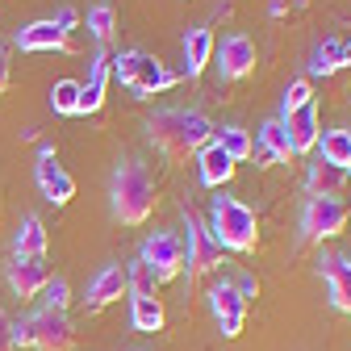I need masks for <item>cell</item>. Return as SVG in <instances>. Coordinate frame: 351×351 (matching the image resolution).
Instances as JSON below:
<instances>
[{"mask_svg": "<svg viewBox=\"0 0 351 351\" xmlns=\"http://www.w3.org/2000/svg\"><path fill=\"white\" fill-rule=\"evenodd\" d=\"M217 59V71H222V80H247L255 71V42L247 34H230L222 47L213 51Z\"/></svg>", "mask_w": 351, "mask_h": 351, "instance_id": "8fae6325", "label": "cell"}, {"mask_svg": "<svg viewBox=\"0 0 351 351\" xmlns=\"http://www.w3.org/2000/svg\"><path fill=\"white\" fill-rule=\"evenodd\" d=\"M121 293H130L125 289V268H121V263H105V268L88 280V289H84V310H105V305L121 301Z\"/></svg>", "mask_w": 351, "mask_h": 351, "instance_id": "7c38bea8", "label": "cell"}, {"mask_svg": "<svg viewBox=\"0 0 351 351\" xmlns=\"http://www.w3.org/2000/svg\"><path fill=\"white\" fill-rule=\"evenodd\" d=\"M9 88V55H0V93Z\"/></svg>", "mask_w": 351, "mask_h": 351, "instance_id": "e575fe53", "label": "cell"}, {"mask_svg": "<svg viewBox=\"0 0 351 351\" xmlns=\"http://www.w3.org/2000/svg\"><path fill=\"white\" fill-rule=\"evenodd\" d=\"M259 147H263V155H268L272 163H289L293 159V147H289V134H285V121L280 117L259 125Z\"/></svg>", "mask_w": 351, "mask_h": 351, "instance_id": "7402d4cb", "label": "cell"}, {"mask_svg": "<svg viewBox=\"0 0 351 351\" xmlns=\"http://www.w3.org/2000/svg\"><path fill=\"white\" fill-rule=\"evenodd\" d=\"M147 138L167 159H189L213 143V125L205 113H193V109H155L147 117Z\"/></svg>", "mask_w": 351, "mask_h": 351, "instance_id": "6da1fadb", "label": "cell"}, {"mask_svg": "<svg viewBox=\"0 0 351 351\" xmlns=\"http://www.w3.org/2000/svg\"><path fill=\"white\" fill-rule=\"evenodd\" d=\"M51 21H55V25H59V29H63V34H71V29H75V25H80V13H75V9H71V5H67V9H59V13H55V17H51Z\"/></svg>", "mask_w": 351, "mask_h": 351, "instance_id": "1f68e13d", "label": "cell"}, {"mask_svg": "<svg viewBox=\"0 0 351 351\" xmlns=\"http://www.w3.org/2000/svg\"><path fill=\"white\" fill-rule=\"evenodd\" d=\"M347 134H351V130H347Z\"/></svg>", "mask_w": 351, "mask_h": 351, "instance_id": "74e56055", "label": "cell"}, {"mask_svg": "<svg viewBox=\"0 0 351 351\" xmlns=\"http://www.w3.org/2000/svg\"><path fill=\"white\" fill-rule=\"evenodd\" d=\"M280 121H285V134H289L293 155H310V151L318 147V109H314V105L293 109V113H285Z\"/></svg>", "mask_w": 351, "mask_h": 351, "instance_id": "5bb4252c", "label": "cell"}, {"mask_svg": "<svg viewBox=\"0 0 351 351\" xmlns=\"http://www.w3.org/2000/svg\"><path fill=\"white\" fill-rule=\"evenodd\" d=\"M13 343L17 347H38V351H71L75 330L67 310H38L21 322H13Z\"/></svg>", "mask_w": 351, "mask_h": 351, "instance_id": "5b68a950", "label": "cell"}, {"mask_svg": "<svg viewBox=\"0 0 351 351\" xmlns=\"http://www.w3.org/2000/svg\"><path fill=\"white\" fill-rule=\"evenodd\" d=\"M67 301H71V289L63 276H51L47 289H42V310H67Z\"/></svg>", "mask_w": 351, "mask_h": 351, "instance_id": "4dcf8cb0", "label": "cell"}, {"mask_svg": "<svg viewBox=\"0 0 351 351\" xmlns=\"http://www.w3.org/2000/svg\"><path fill=\"white\" fill-rule=\"evenodd\" d=\"M163 301L159 297H134L130 301V322H134V330H143V335H155V330H163Z\"/></svg>", "mask_w": 351, "mask_h": 351, "instance_id": "603a6c76", "label": "cell"}, {"mask_svg": "<svg viewBox=\"0 0 351 351\" xmlns=\"http://www.w3.org/2000/svg\"><path fill=\"white\" fill-rule=\"evenodd\" d=\"M351 209L339 201V197H310L301 209V239L305 243H326L335 234H343Z\"/></svg>", "mask_w": 351, "mask_h": 351, "instance_id": "52a82bcc", "label": "cell"}, {"mask_svg": "<svg viewBox=\"0 0 351 351\" xmlns=\"http://www.w3.org/2000/svg\"><path fill=\"white\" fill-rule=\"evenodd\" d=\"M21 51H71V34H63L55 21H34L17 34Z\"/></svg>", "mask_w": 351, "mask_h": 351, "instance_id": "ac0fdd59", "label": "cell"}, {"mask_svg": "<svg viewBox=\"0 0 351 351\" xmlns=\"http://www.w3.org/2000/svg\"><path fill=\"white\" fill-rule=\"evenodd\" d=\"M343 67V42L339 38H326L322 47H314V55H310V71L314 75H335Z\"/></svg>", "mask_w": 351, "mask_h": 351, "instance_id": "484cf974", "label": "cell"}, {"mask_svg": "<svg viewBox=\"0 0 351 351\" xmlns=\"http://www.w3.org/2000/svg\"><path fill=\"white\" fill-rule=\"evenodd\" d=\"M322 276L330 289V305L339 314H351V259L347 255H322Z\"/></svg>", "mask_w": 351, "mask_h": 351, "instance_id": "9a60e30c", "label": "cell"}, {"mask_svg": "<svg viewBox=\"0 0 351 351\" xmlns=\"http://www.w3.org/2000/svg\"><path fill=\"white\" fill-rule=\"evenodd\" d=\"M213 51H217V42H213L209 25H193L184 34V71H189V80H197L213 63Z\"/></svg>", "mask_w": 351, "mask_h": 351, "instance_id": "2e32d148", "label": "cell"}, {"mask_svg": "<svg viewBox=\"0 0 351 351\" xmlns=\"http://www.w3.org/2000/svg\"><path fill=\"white\" fill-rule=\"evenodd\" d=\"M125 289L134 293V297H159V280H155V272L147 268L143 259H134L125 268Z\"/></svg>", "mask_w": 351, "mask_h": 351, "instance_id": "4316f807", "label": "cell"}, {"mask_svg": "<svg viewBox=\"0 0 351 351\" xmlns=\"http://www.w3.org/2000/svg\"><path fill=\"white\" fill-rule=\"evenodd\" d=\"M234 285H239V293H243V301H247V305H251V297H259V285H255V276H239Z\"/></svg>", "mask_w": 351, "mask_h": 351, "instance_id": "836d02e7", "label": "cell"}, {"mask_svg": "<svg viewBox=\"0 0 351 351\" xmlns=\"http://www.w3.org/2000/svg\"><path fill=\"white\" fill-rule=\"evenodd\" d=\"M13 255H25V259H47V226L42 217H21V226L13 234Z\"/></svg>", "mask_w": 351, "mask_h": 351, "instance_id": "44dd1931", "label": "cell"}, {"mask_svg": "<svg viewBox=\"0 0 351 351\" xmlns=\"http://www.w3.org/2000/svg\"><path fill=\"white\" fill-rule=\"evenodd\" d=\"M147 268L155 272V280H176L184 272V239L171 234V230H155L147 243H143V255H138Z\"/></svg>", "mask_w": 351, "mask_h": 351, "instance_id": "ba28073f", "label": "cell"}, {"mask_svg": "<svg viewBox=\"0 0 351 351\" xmlns=\"http://www.w3.org/2000/svg\"><path fill=\"white\" fill-rule=\"evenodd\" d=\"M51 109L63 113V117H75L80 113V84L75 80H59L51 88Z\"/></svg>", "mask_w": 351, "mask_h": 351, "instance_id": "83f0119b", "label": "cell"}, {"mask_svg": "<svg viewBox=\"0 0 351 351\" xmlns=\"http://www.w3.org/2000/svg\"><path fill=\"white\" fill-rule=\"evenodd\" d=\"M343 171H347V176H351V159H347V167H343Z\"/></svg>", "mask_w": 351, "mask_h": 351, "instance_id": "8d00e7d4", "label": "cell"}, {"mask_svg": "<svg viewBox=\"0 0 351 351\" xmlns=\"http://www.w3.org/2000/svg\"><path fill=\"white\" fill-rule=\"evenodd\" d=\"M305 105H314V88H310V80H293L280 97V117L293 113V109H305Z\"/></svg>", "mask_w": 351, "mask_h": 351, "instance_id": "f546056e", "label": "cell"}, {"mask_svg": "<svg viewBox=\"0 0 351 351\" xmlns=\"http://www.w3.org/2000/svg\"><path fill=\"white\" fill-rule=\"evenodd\" d=\"M5 276H9V289L25 301V297H38L42 289H47L51 268H47V259H25V255H13V263L5 268Z\"/></svg>", "mask_w": 351, "mask_h": 351, "instance_id": "4fadbf2b", "label": "cell"}, {"mask_svg": "<svg viewBox=\"0 0 351 351\" xmlns=\"http://www.w3.org/2000/svg\"><path fill=\"white\" fill-rule=\"evenodd\" d=\"M109 67H113V75L125 88H134V93H143V97H159V93H167V88L180 84V75L167 71L155 55H147L138 47L134 51H121L117 59H109Z\"/></svg>", "mask_w": 351, "mask_h": 351, "instance_id": "277c9868", "label": "cell"}, {"mask_svg": "<svg viewBox=\"0 0 351 351\" xmlns=\"http://www.w3.org/2000/svg\"><path fill=\"white\" fill-rule=\"evenodd\" d=\"M197 159H201V184H205V189H222V184L234 180V159L217 147V143H209Z\"/></svg>", "mask_w": 351, "mask_h": 351, "instance_id": "d6986e66", "label": "cell"}, {"mask_svg": "<svg viewBox=\"0 0 351 351\" xmlns=\"http://www.w3.org/2000/svg\"><path fill=\"white\" fill-rule=\"evenodd\" d=\"M184 230H189V239H184V272L180 276H189V289H197L209 272H217V263H222V247L213 243L209 226L197 222L193 213H184Z\"/></svg>", "mask_w": 351, "mask_h": 351, "instance_id": "8992f818", "label": "cell"}, {"mask_svg": "<svg viewBox=\"0 0 351 351\" xmlns=\"http://www.w3.org/2000/svg\"><path fill=\"white\" fill-rule=\"evenodd\" d=\"M322 159L335 163V167H347V159H351V134H347V130H330V134H322Z\"/></svg>", "mask_w": 351, "mask_h": 351, "instance_id": "f1b7e54d", "label": "cell"}, {"mask_svg": "<svg viewBox=\"0 0 351 351\" xmlns=\"http://www.w3.org/2000/svg\"><path fill=\"white\" fill-rule=\"evenodd\" d=\"M13 347H17V343H13V322L0 314V351H13Z\"/></svg>", "mask_w": 351, "mask_h": 351, "instance_id": "d6a6232c", "label": "cell"}, {"mask_svg": "<svg viewBox=\"0 0 351 351\" xmlns=\"http://www.w3.org/2000/svg\"><path fill=\"white\" fill-rule=\"evenodd\" d=\"M88 29H93V38L101 42V47L113 42V34H117V9L109 5V0H101V5L88 9Z\"/></svg>", "mask_w": 351, "mask_h": 351, "instance_id": "cb8c5ba5", "label": "cell"}, {"mask_svg": "<svg viewBox=\"0 0 351 351\" xmlns=\"http://www.w3.org/2000/svg\"><path fill=\"white\" fill-rule=\"evenodd\" d=\"M213 143L222 147L234 163H243V159H251V155H255V143H251V134H247L243 125H222V134H217Z\"/></svg>", "mask_w": 351, "mask_h": 351, "instance_id": "d4e9b609", "label": "cell"}, {"mask_svg": "<svg viewBox=\"0 0 351 351\" xmlns=\"http://www.w3.org/2000/svg\"><path fill=\"white\" fill-rule=\"evenodd\" d=\"M209 310H213V318H217V326H222L226 339H239V335H243L247 301H243V293H239L234 280H217V285L209 289Z\"/></svg>", "mask_w": 351, "mask_h": 351, "instance_id": "30bf717a", "label": "cell"}, {"mask_svg": "<svg viewBox=\"0 0 351 351\" xmlns=\"http://www.w3.org/2000/svg\"><path fill=\"white\" fill-rule=\"evenodd\" d=\"M209 234L222 251H234V255H251L259 247V222L239 197H213Z\"/></svg>", "mask_w": 351, "mask_h": 351, "instance_id": "3957f363", "label": "cell"}, {"mask_svg": "<svg viewBox=\"0 0 351 351\" xmlns=\"http://www.w3.org/2000/svg\"><path fill=\"white\" fill-rule=\"evenodd\" d=\"M343 184H347V171H343V167L326 163L322 155L310 163V176H305V189H310V197H339Z\"/></svg>", "mask_w": 351, "mask_h": 351, "instance_id": "ffe728a7", "label": "cell"}, {"mask_svg": "<svg viewBox=\"0 0 351 351\" xmlns=\"http://www.w3.org/2000/svg\"><path fill=\"white\" fill-rule=\"evenodd\" d=\"M34 180H38V193L47 197L51 205H67V201L75 197V180H71V171H63V163L55 159V147H51V143L38 147Z\"/></svg>", "mask_w": 351, "mask_h": 351, "instance_id": "9c48e42d", "label": "cell"}, {"mask_svg": "<svg viewBox=\"0 0 351 351\" xmlns=\"http://www.w3.org/2000/svg\"><path fill=\"white\" fill-rule=\"evenodd\" d=\"M109 205L121 226H143L155 213V180H151L147 163H138V159L117 163L113 184H109Z\"/></svg>", "mask_w": 351, "mask_h": 351, "instance_id": "7a4b0ae2", "label": "cell"}, {"mask_svg": "<svg viewBox=\"0 0 351 351\" xmlns=\"http://www.w3.org/2000/svg\"><path fill=\"white\" fill-rule=\"evenodd\" d=\"M109 75H113V67H109V55L101 51V55L93 59V67H88V84H80V113H97V109L105 105Z\"/></svg>", "mask_w": 351, "mask_h": 351, "instance_id": "e0dca14e", "label": "cell"}, {"mask_svg": "<svg viewBox=\"0 0 351 351\" xmlns=\"http://www.w3.org/2000/svg\"><path fill=\"white\" fill-rule=\"evenodd\" d=\"M343 67H351V38L343 42Z\"/></svg>", "mask_w": 351, "mask_h": 351, "instance_id": "d590c367", "label": "cell"}]
</instances>
